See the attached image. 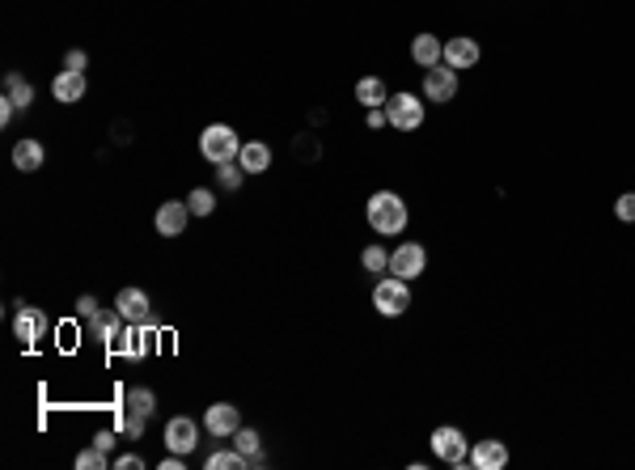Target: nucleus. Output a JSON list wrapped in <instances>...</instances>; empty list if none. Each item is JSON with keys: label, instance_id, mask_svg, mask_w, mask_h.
<instances>
[{"label": "nucleus", "instance_id": "1", "mask_svg": "<svg viewBox=\"0 0 635 470\" xmlns=\"http://www.w3.org/2000/svg\"><path fill=\"white\" fill-rule=\"evenodd\" d=\"M364 221H369V229H373L377 238H398L411 221L407 199L398 191H373L369 204H364Z\"/></svg>", "mask_w": 635, "mask_h": 470}, {"label": "nucleus", "instance_id": "2", "mask_svg": "<svg viewBox=\"0 0 635 470\" xmlns=\"http://www.w3.org/2000/svg\"><path fill=\"white\" fill-rule=\"evenodd\" d=\"M238 153H242V136L229 128V123L204 128V136H199V157H204V162L225 165V162H238Z\"/></svg>", "mask_w": 635, "mask_h": 470}, {"label": "nucleus", "instance_id": "3", "mask_svg": "<svg viewBox=\"0 0 635 470\" xmlns=\"http://www.w3.org/2000/svg\"><path fill=\"white\" fill-rule=\"evenodd\" d=\"M373 309L381 318H403L411 309V280L398 276H377L373 284Z\"/></svg>", "mask_w": 635, "mask_h": 470}, {"label": "nucleus", "instance_id": "4", "mask_svg": "<svg viewBox=\"0 0 635 470\" xmlns=\"http://www.w3.org/2000/svg\"><path fill=\"white\" fill-rule=\"evenodd\" d=\"M432 454L445 462V466L454 470H466L471 466V445H466V432L462 428H454V424H440V428H432Z\"/></svg>", "mask_w": 635, "mask_h": 470}, {"label": "nucleus", "instance_id": "5", "mask_svg": "<svg viewBox=\"0 0 635 470\" xmlns=\"http://www.w3.org/2000/svg\"><path fill=\"white\" fill-rule=\"evenodd\" d=\"M423 114H428L423 94H390V102H386V119L394 131H420Z\"/></svg>", "mask_w": 635, "mask_h": 470}, {"label": "nucleus", "instance_id": "6", "mask_svg": "<svg viewBox=\"0 0 635 470\" xmlns=\"http://www.w3.org/2000/svg\"><path fill=\"white\" fill-rule=\"evenodd\" d=\"M119 357H128V360H140L148 357V352H157V323H140V326H123L119 331V340L111 343Z\"/></svg>", "mask_w": 635, "mask_h": 470}, {"label": "nucleus", "instance_id": "7", "mask_svg": "<svg viewBox=\"0 0 635 470\" xmlns=\"http://www.w3.org/2000/svg\"><path fill=\"white\" fill-rule=\"evenodd\" d=\"M457 97V68L437 64V68H423V102L432 106H445Z\"/></svg>", "mask_w": 635, "mask_h": 470}, {"label": "nucleus", "instance_id": "8", "mask_svg": "<svg viewBox=\"0 0 635 470\" xmlns=\"http://www.w3.org/2000/svg\"><path fill=\"white\" fill-rule=\"evenodd\" d=\"M428 272V250L420 242H398L390 250V276L398 280H420Z\"/></svg>", "mask_w": 635, "mask_h": 470}, {"label": "nucleus", "instance_id": "9", "mask_svg": "<svg viewBox=\"0 0 635 470\" xmlns=\"http://www.w3.org/2000/svg\"><path fill=\"white\" fill-rule=\"evenodd\" d=\"M199 445V424L191 420V415H174V420L165 424V449L170 454H196Z\"/></svg>", "mask_w": 635, "mask_h": 470}, {"label": "nucleus", "instance_id": "10", "mask_svg": "<svg viewBox=\"0 0 635 470\" xmlns=\"http://www.w3.org/2000/svg\"><path fill=\"white\" fill-rule=\"evenodd\" d=\"M238 428H242V411L233 403H212L208 411H204V432H212V437L229 441Z\"/></svg>", "mask_w": 635, "mask_h": 470}, {"label": "nucleus", "instance_id": "11", "mask_svg": "<svg viewBox=\"0 0 635 470\" xmlns=\"http://www.w3.org/2000/svg\"><path fill=\"white\" fill-rule=\"evenodd\" d=\"M114 309H119V314H123V323H131V326L153 323V301H148L145 289H119Z\"/></svg>", "mask_w": 635, "mask_h": 470}, {"label": "nucleus", "instance_id": "12", "mask_svg": "<svg viewBox=\"0 0 635 470\" xmlns=\"http://www.w3.org/2000/svg\"><path fill=\"white\" fill-rule=\"evenodd\" d=\"M187 221H191L187 199H165L162 208H157V216H153V225H157V233H162V238H182Z\"/></svg>", "mask_w": 635, "mask_h": 470}, {"label": "nucleus", "instance_id": "13", "mask_svg": "<svg viewBox=\"0 0 635 470\" xmlns=\"http://www.w3.org/2000/svg\"><path fill=\"white\" fill-rule=\"evenodd\" d=\"M47 331H51V323H47V314H43L38 306H21L13 314V335L21 343H38Z\"/></svg>", "mask_w": 635, "mask_h": 470}, {"label": "nucleus", "instance_id": "14", "mask_svg": "<svg viewBox=\"0 0 635 470\" xmlns=\"http://www.w3.org/2000/svg\"><path fill=\"white\" fill-rule=\"evenodd\" d=\"M479 60H483V47L474 43L471 34H454V38H445V64L449 68L462 72V68H474Z\"/></svg>", "mask_w": 635, "mask_h": 470}, {"label": "nucleus", "instance_id": "15", "mask_svg": "<svg viewBox=\"0 0 635 470\" xmlns=\"http://www.w3.org/2000/svg\"><path fill=\"white\" fill-rule=\"evenodd\" d=\"M508 466V445L505 441H474L471 445V470H505Z\"/></svg>", "mask_w": 635, "mask_h": 470}, {"label": "nucleus", "instance_id": "16", "mask_svg": "<svg viewBox=\"0 0 635 470\" xmlns=\"http://www.w3.org/2000/svg\"><path fill=\"white\" fill-rule=\"evenodd\" d=\"M411 60L420 68L445 64V43H440L437 34H415V38H411Z\"/></svg>", "mask_w": 635, "mask_h": 470}, {"label": "nucleus", "instance_id": "17", "mask_svg": "<svg viewBox=\"0 0 635 470\" xmlns=\"http://www.w3.org/2000/svg\"><path fill=\"white\" fill-rule=\"evenodd\" d=\"M238 165H242L246 174H267V170H272V148L263 145V140H242Z\"/></svg>", "mask_w": 635, "mask_h": 470}, {"label": "nucleus", "instance_id": "18", "mask_svg": "<svg viewBox=\"0 0 635 470\" xmlns=\"http://www.w3.org/2000/svg\"><path fill=\"white\" fill-rule=\"evenodd\" d=\"M51 94H55V102H64V106L81 102V97H85V72H72V68H64V72L51 81Z\"/></svg>", "mask_w": 635, "mask_h": 470}, {"label": "nucleus", "instance_id": "19", "mask_svg": "<svg viewBox=\"0 0 635 470\" xmlns=\"http://www.w3.org/2000/svg\"><path fill=\"white\" fill-rule=\"evenodd\" d=\"M43 162H47V148L38 145V140H17L13 145V165L21 170V174H34V170H43Z\"/></svg>", "mask_w": 635, "mask_h": 470}, {"label": "nucleus", "instance_id": "20", "mask_svg": "<svg viewBox=\"0 0 635 470\" xmlns=\"http://www.w3.org/2000/svg\"><path fill=\"white\" fill-rule=\"evenodd\" d=\"M123 326L128 323H123V314H119V309H98V314L89 318V331H94V340H102V343H114Z\"/></svg>", "mask_w": 635, "mask_h": 470}, {"label": "nucleus", "instance_id": "21", "mask_svg": "<svg viewBox=\"0 0 635 470\" xmlns=\"http://www.w3.org/2000/svg\"><path fill=\"white\" fill-rule=\"evenodd\" d=\"M356 102L364 106V111L386 106V102H390V89H386V81H381V77H360V81H356Z\"/></svg>", "mask_w": 635, "mask_h": 470}, {"label": "nucleus", "instance_id": "22", "mask_svg": "<svg viewBox=\"0 0 635 470\" xmlns=\"http://www.w3.org/2000/svg\"><path fill=\"white\" fill-rule=\"evenodd\" d=\"M123 407H128L131 415H145V420H153V411H157V394L148 386H131L128 399H123Z\"/></svg>", "mask_w": 635, "mask_h": 470}, {"label": "nucleus", "instance_id": "23", "mask_svg": "<svg viewBox=\"0 0 635 470\" xmlns=\"http://www.w3.org/2000/svg\"><path fill=\"white\" fill-rule=\"evenodd\" d=\"M229 441H233V445H238V449L250 457V466H263V437L255 432V428H246V424H242V428H238Z\"/></svg>", "mask_w": 635, "mask_h": 470}, {"label": "nucleus", "instance_id": "24", "mask_svg": "<svg viewBox=\"0 0 635 470\" xmlns=\"http://www.w3.org/2000/svg\"><path fill=\"white\" fill-rule=\"evenodd\" d=\"M208 470H250V457L238 449V445H229V449H216V454H208V462H204Z\"/></svg>", "mask_w": 635, "mask_h": 470}, {"label": "nucleus", "instance_id": "25", "mask_svg": "<svg viewBox=\"0 0 635 470\" xmlns=\"http://www.w3.org/2000/svg\"><path fill=\"white\" fill-rule=\"evenodd\" d=\"M4 97H9V102H17V111H26V106L34 102V85L26 81V77L9 72V77H4Z\"/></svg>", "mask_w": 635, "mask_h": 470}, {"label": "nucleus", "instance_id": "26", "mask_svg": "<svg viewBox=\"0 0 635 470\" xmlns=\"http://www.w3.org/2000/svg\"><path fill=\"white\" fill-rule=\"evenodd\" d=\"M360 267H364V272H369V276H381V272H390V250H386V246H364V250H360Z\"/></svg>", "mask_w": 635, "mask_h": 470}, {"label": "nucleus", "instance_id": "27", "mask_svg": "<svg viewBox=\"0 0 635 470\" xmlns=\"http://www.w3.org/2000/svg\"><path fill=\"white\" fill-rule=\"evenodd\" d=\"M187 208H191V216H212L216 212V195L208 187H196V191L187 195Z\"/></svg>", "mask_w": 635, "mask_h": 470}, {"label": "nucleus", "instance_id": "28", "mask_svg": "<svg viewBox=\"0 0 635 470\" xmlns=\"http://www.w3.org/2000/svg\"><path fill=\"white\" fill-rule=\"evenodd\" d=\"M216 182H221V187H225V191H238V187H242L246 182V170L238 162H225V165H216Z\"/></svg>", "mask_w": 635, "mask_h": 470}, {"label": "nucleus", "instance_id": "29", "mask_svg": "<svg viewBox=\"0 0 635 470\" xmlns=\"http://www.w3.org/2000/svg\"><path fill=\"white\" fill-rule=\"evenodd\" d=\"M614 216H619L622 225H635V191H622L614 199Z\"/></svg>", "mask_w": 635, "mask_h": 470}, {"label": "nucleus", "instance_id": "30", "mask_svg": "<svg viewBox=\"0 0 635 470\" xmlns=\"http://www.w3.org/2000/svg\"><path fill=\"white\" fill-rule=\"evenodd\" d=\"M77 466L81 470H102L106 466V449H98V445H94V449H81V454H77Z\"/></svg>", "mask_w": 635, "mask_h": 470}, {"label": "nucleus", "instance_id": "31", "mask_svg": "<svg viewBox=\"0 0 635 470\" xmlns=\"http://www.w3.org/2000/svg\"><path fill=\"white\" fill-rule=\"evenodd\" d=\"M94 314H98V297H89V292H81V297H77V318H81V323H89Z\"/></svg>", "mask_w": 635, "mask_h": 470}, {"label": "nucleus", "instance_id": "32", "mask_svg": "<svg viewBox=\"0 0 635 470\" xmlns=\"http://www.w3.org/2000/svg\"><path fill=\"white\" fill-rule=\"evenodd\" d=\"M145 415H131V411H123V432H128V437H140V432H145Z\"/></svg>", "mask_w": 635, "mask_h": 470}, {"label": "nucleus", "instance_id": "33", "mask_svg": "<svg viewBox=\"0 0 635 470\" xmlns=\"http://www.w3.org/2000/svg\"><path fill=\"white\" fill-rule=\"evenodd\" d=\"M364 119H369V128H390V119H386V106H373V111H364Z\"/></svg>", "mask_w": 635, "mask_h": 470}, {"label": "nucleus", "instance_id": "34", "mask_svg": "<svg viewBox=\"0 0 635 470\" xmlns=\"http://www.w3.org/2000/svg\"><path fill=\"white\" fill-rule=\"evenodd\" d=\"M64 68H72V72H85V51H68Z\"/></svg>", "mask_w": 635, "mask_h": 470}, {"label": "nucleus", "instance_id": "35", "mask_svg": "<svg viewBox=\"0 0 635 470\" xmlns=\"http://www.w3.org/2000/svg\"><path fill=\"white\" fill-rule=\"evenodd\" d=\"M114 466H119V470H145V457L128 454V457H119V462H114Z\"/></svg>", "mask_w": 635, "mask_h": 470}, {"label": "nucleus", "instance_id": "36", "mask_svg": "<svg viewBox=\"0 0 635 470\" xmlns=\"http://www.w3.org/2000/svg\"><path fill=\"white\" fill-rule=\"evenodd\" d=\"M13 114H17V102H9V97H4V102H0V123L9 128V123H13Z\"/></svg>", "mask_w": 635, "mask_h": 470}, {"label": "nucleus", "instance_id": "37", "mask_svg": "<svg viewBox=\"0 0 635 470\" xmlns=\"http://www.w3.org/2000/svg\"><path fill=\"white\" fill-rule=\"evenodd\" d=\"M94 445H98V449H106V454H111V449H114V432H98V437H94Z\"/></svg>", "mask_w": 635, "mask_h": 470}]
</instances>
